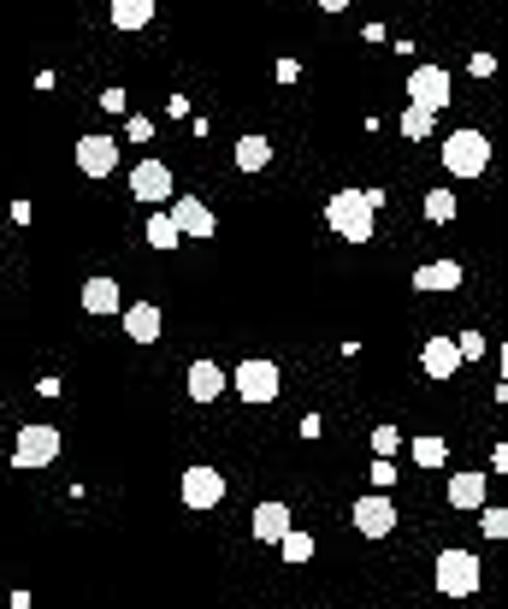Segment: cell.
Masks as SVG:
<instances>
[{"instance_id":"cell-24","label":"cell","mask_w":508,"mask_h":609,"mask_svg":"<svg viewBox=\"0 0 508 609\" xmlns=\"http://www.w3.org/2000/svg\"><path fill=\"white\" fill-rule=\"evenodd\" d=\"M455 190H426V219H432V225H449V219H455Z\"/></svg>"},{"instance_id":"cell-8","label":"cell","mask_w":508,"mask_h":609,"mask_svg":"<svg viewBox=\"0 0 508 609\" xmlns=\"http://www.w3.org/2000/svg\"><path fill=\"white\" fill-rule=\"evenodd\" d=\"M178 497H184V509H219L225 503V474L219 468H184Z\"/></svg>"},{"instance_id":"cell-28","label":"cell","mask_w":508,"mask_h":609,"mask_svg":"<svg viewBox=\"0 0 508 609\" xmlns=\"http://www.w3.org/2000/svg\"><path fill=\"white\" fill-rule=\"evenodd\" d=\"M449 343H455L461 361H479V355H485V332H461V338H449Z\"/></svg>"},{"instance_id":"cell-32","label":"cell","mask_w":508,"mask_h":609,"mask_svg":"<svg viewBox=\"0 0 508 609\" xmlns=\"http://www.w3.org/2000/svg\"><path fill=\"white\" fill-rule=\"evenodd\" d=\"M467 71H473V77H491V71H497V54H473Z\"/></svg>"},{"instance_id":"cell-3","label":"cell","mask_w":508,"mask_h":609,"mask_svg":"<svg viewBox=\"0 0 508 609\" xmlns=\"http://www.w3.org/2000/svg\"><path fill=\"white\" fill-rule=\"evenodd\" d=\"M231 391H237L243 403H272V397L284 391V373H278V361H266V355H249V361H237V373H231Z\"/></svg>"},{"instance_id":"cell-22","label":"cell","mask_w":508,"mask_h":609,"mask_svg":"<svg viewBox=\"0 0 508 609\" xmlns=\"http://www.w3.org/2000/svg\"><path fill=\"white\" fill-rule=\"evenodd\" d=\"M449 462V444L438 432H414V468H444Z\"/></svg>"},{"instance_id":"cell-1","label":"cell","mask_w":508,"mask_h":609,"mask_svg":"<svg viewBox=\"0 0 508 609\" xmlns=\"http://www.w3.org/2000/svg\"><path fill=\"white\" fill-rule=\"evenodd\" d=\"M379 207H384V190H337V196L325 202V225H331L343 243H373Z\"/></svg>"},{"instance_id":"cell-9","label":"cell","mask_w":508,"mask_h":609,"mask_svg":"<svg viewBox=\"0 0 508 609\" xmlns=\"http://www.w3.org/2000/svg\"><path fill=\"white\" fill-rule=\"evenodd\" d=\"M349 521H355L361 539H390V533H396V503L373 491V497H361V503L349 509Z\"/></svg>"},{"instance_id":"cell-18","label":"cell","mask_w":508,"mask_h":609,"mask_svg":"<svg viewBox=\"0 0 508 609\" xmlns=\"http://www.w3.org/2000/svg\"><path fill=\"white\" fill-rule=\"evenodd\" d=\"M485 479L491 474H455L449 479V503L455 509H485Z\"/></svg>"},{"instance_id":"cell-17","label":"cell","mask_w":508,"mask_h":609,"mask_svg":"<svg viewBox=\"0 0 508 609\" xmlns=\"http://www.w3.org/2000/svg\"><path fill=\"white\" fill-rule=\"evenodd\" d=\"M414 290H461V261H426L414 272Z\"/></svg>"},{"instance_id":"cell-26","label":"cell","mask_w":508,"mask_h":609,"mask_svg":"<svg viewBox=\"0 0 508 609\" xmlns=\"http://www.w3.org/2000/svg\"><path fill=\"white\" fill-rule=\"evenodd\" d=\"M396 450H402V432H396V426H373V456H379V462H390Z\"/></svg>"},{"instance_id":"cell-4","label":"cell","mask_w":508,"mask_h":609,"mask_svg":"<svg viewBox=\"0 0 508 609\" xmlns=\"http://www.w3.org/2000/svg\"><path fill=\"white\" fill-rule=\"evenodd\" d=\"M444 166L455 178H479L485 166H491V142L485 131H449L444 136Z\"/></svg>"},{"instance_id":"cell-34","label":"cell","mask_w":508,"mask_h":609,"mask_svg":"<svg viewBox=\"0 0 508 609\" xmlns=\"http://www.w3.org/2000/svg\"><path fill=\"white\" fill-rule=\"evenodd\" d=\"M343 6H349V0H319V12H343Z\"/></svg>"},{"instance_id":"cell-20","label":"cell","mask_w":508,"mask_h":609,"mask_svg":"<svg viewBox=\"0 0 508 609\" xmlns=\"http://www.w3.org/2000/svg\"><path fill=\"white\" fill-rule=\"evenodd\" d=\"M237 166H243V172H266V166H272V142L260 131H249L237 142Z\"/></svg>"},{"instance_id":"cell-2","label":"cell","mask_w":508,"mask_h":609,"mask_svg":"<svg viewBox=\"0 0 508 609\" xmlns=\"http://www.w3.org/2000/svg\"><path fill=\"white\" fill-rule=\"evenodd\" d=\"M432 580H438V592L444 598H473L479 592V580H485V568H479V556L473 550H438V562H432Z\"/></svg>"},{"instance_id":"cell-14","label":"cell","mask_w":508,"mask_h":609,"mask_svg":"<svg viewBox=\"0 0 508 609\" xmlns=\"http://www.w3.org/2000/svg\"><path fill=\"white\" fill-rule=\"evenodd\" d=\"M125 302H119V284L107 278V272H95V278H83V314H119Z\"/></svg>"},{"instance_id":"cell-13","label":"cell","mask_w":508,"mask_h":609,"mask_svg":"<svg viewBox=\"0 0 508 609\" xmlns=\"http://www.w3.org/2000/svg\"><path fill=\"white\" fill-rule=\"evenodd\" d=\"M284 533H290V503H278V497L272 503H254V539L278 544Z\"/></svg>"},{"instance_id":"cell-15","label":"cell","mask_w":508,"mask_h":609,"mask_svg":"<svg viewBox=\"0 0 508 609\" xmlns=\"http://www.w3.org/2000/svg\"><path fill=\"white\" fill-rule=\"evenodd\" d=\"M420 367H426V379H455L461 355H455V343H449V338H426V349H420Z\"/></svg>"},{"instance_id":"cell-33","label":"cell","mask_w":508,"mask_h":609,"mask_svg":"<svg viewBox=\"0 0 508 609\" xmlns=\"http://www.w3.org/2000/svg\"><path fill=\"white\" fill-rule=\"evenodd\" d=\"M30 219H36V207H30L24 196H18V202H12V225H30Z\"/></svg>"},{"instance_id":"cell-10","label":"cell","mask_w":508,"mask_h":609,"mask_svg":"<svg viewBox=\"0 0 508 609\" xmlns=\"http://www.w3.org/2000/svg\"><path fill=\"white\" fill-rule=\"evenodd\" d=\"M172 225H178V237L184 243H201V237H213V207L201 202V196H172Z\"/></svg>"},{"instance_id":"cell-23","label":"cell","mask_w":508,"mask_h":609,"mask_svg":"<svg viewBox=\"0 0 508 609\" xmlns=\"http://www.w3.org/2000/svg\"><path fill=\"white\" fill-rule=\"evenodd\" d=\"M278 550H284V562H290V568H302V562L314 556V533H302V527H290V533L278 539Z\"/></svg>"},{"instance_id":"cell-19","label":"cell","mask_w":508,"mask_h":609,"mask_svg":"<svg viewBox=\"0 0 508 609\" xmlns=\"http://www.w3.org/2000/svg\"><path fill=\"white\" fill-rule=\"evenodd\" d=\"M154 24V0H113V30H148Z\"/></svg>"},{"instance_id":"cell-31","label":"cell","mask_w":508,"mask_h":609,"mask_svg":"<svg viewBox=\"0 0 508 609\" xmlns=\"http://www.w3.org/2000/svg\"><path fill=\"white\" fill-rule=\"evenodd\" d=\"M101 113H130L125 89H101Z\"/></svg>"},{"instance_id":"cell-30","label":"cell","mask_w":508,"mask_h":609,"mask_svg":"<svg viewBox=\"0 0 508 609\" xmlns=\"http://www.w3.org/2000/svg\"><path fill=\"white\" fill-rule=\"evenodd\" d=\"M125 131H130V142H148V136H154V119H142V113H130V119H125Z\"/></svg>"},{"instance_id":"cell-6","label":"cell","mask_w":508,"mask_h":609,"mask_svg":"<svg viewBox=\"0 0 508 609\" xmlns=\"http://www.w3.org/2000/svg\"><path fill=\"white\" fill-rule=\"evenodd\" d=\"M130 196H136V202H148V207L172 202V196H178L172 166H166V160H136V166H130Z\"/></svg>"},{"instance_id":"cell-7","label":"cell","mask_w":508,"mask_h":609,"mask_svg":"<svg viewBox=\"0 0 508 609\" xmlns=\"http://www.w3.org/2000/svg\"><path fill=\"white\" fill-rule=\"evenodd\" d=\"M408 107H420V113H444L449 107V71L444 66H414L408 71Z\"/></svg>"},{"instance_id":"cell-16","label":"cell","mask_w":508,"mask_h":609,"mask_svg":"<svg viewBox=\"0 0 508 609\" xmlns=\"http://www.w3.org/2000/svg\"><path fill=\"white\" fill-rule=\"evenodd\" d=\"M190 397H195V403L225 397V367H219V361H195V367H190Z\"/></svg>"},{"instance_id":"cell-27","label":"cell","mask_w":508,"mask_h":609,"mask_svg":"<svg viewBox=\"0 0 508 609\" xmlns=\"http://www.w3.org/2000/svg\"><path fill=\"white\" fill-rule=\"evenodd\" d=\"M402 136H408V142H420V136H432V113H420V107H408V113H402Z\"/></svg>"},{"instance_id":"cell-12","label":"cell","mask_w":508,"mask_h":609,"mask_svg":"<svg viewBox=\"0 0 508 609\" xmlns=\"http://www.w3.org/2000/svg\"><path fill=\"white\" fill-rule=\"evenodd\" d=\"M160 326H166V320H160V308H154V302H130V308H125V338L130 343H142V349H148V343H160Z\"/></svg>"},{"instance_id":"cell-29","label":"cell","mask_w":508,"mask_h":609,"mask_svg":"<svg viewBox=\"0 0 508 609\" xmlns=\"http://www.w3.org/2000/svg\"><path fill=\"white\" fill-rule=\"evenodd\" d=\"M367 479H373V485H379V497H384V491H390V485H396V462H373V468H367Z\"/></svg>"},{"instance_id":"cell-25","label":"cell","mask_w":508,"mask_h":609,"mask_svg":"<svg viewBox=\"0 0 508 609\" xmlns=\"http://www.w3.org/2000/svg\"><path fill=\"white\" fill-rule=\"evenodd\" d=\"M479 533H485V539H508V509H491V503H485V509H479Z\"/></svg>"},{"instance_id":"cell-5","label":"cell","mask_w":508,"mask_h":609,"mask_svg":"<svg viewBox=\"0 0 508 609\" xmlns=\"http://www.w3.org/2000/svg\"><path fill=\"white\" fill-rule=\"evenodd\" d=\"M60 456V426H42V420H30L24 432H18V444H12V468H48Z\"/></svg>"},{"instance_id":"cell-11","label":"cell","mask_w":508,"mask_h":609,"mask_svg":"<svg viewBox=\"0 0 508 609\" xmlns=\"http://www.w3.org/2000/svg\"><path fill=\"white\" fill-rule=\"evenodd\" d=\"M77 172L83 178H113L119 172V142L113 136H83L77 142Z\"/></svg>"},{"instance_id":"cell-21","label":"cell","mask_w":508,"mask_h":609,"mask_svg":"<svg viewBox=\"0 0 508 609\" xmlns=\"http://www.w3.org/2000/svg\"><path fill=\"white\" fill-rule=\"evenodd\" d=\"M142 237H148V249H178V243H184L166 207H154V213H148V231H142Z\"/></svg>"}]
</instances>
